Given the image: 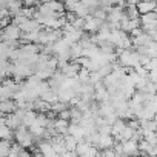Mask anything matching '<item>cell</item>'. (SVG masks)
Instances as JSON below:
<instances>
[{"mask_svg":"<svg viewBox=\"0 0 157 157\" xmlns=\"http://www.w3.org/2000/svg\"><path fill=\"white\" fill-rule=\"evenodd\" d=\"M63 5H65L66 13H75V10L78 6V0H65Z\"/></svg>","mask_w":157,"mask_h":157,"instance_id":"cell-17","label":"cell"},{"mask_svg":"<svg viewBox=\"0 0 157 157\" xmlns=\"http://www.w3.org/2000/svg\"><path fill=\"white\" fill-rule=\"evenodd\" d=\"M120 143V148H122V151L128 155V157H131V155H139V142L137 140H134V139H131V140H123V142H119Z\"/></svg>","mask_w":157,"mask_h":157,"instance_id":"cell-5","label":"cell"},{"mask_svg":"<svg viewBox=\"0 0 157 157\" xmlns=\"http://www.w3.org/2000/svg\"><path fill=\"white\" fill-rule=\"evenodd\" d=\"M23 6L26 8H39L40 6V0H23Z\"/></svg>","mask_w":157,"mask_h":157,"instance_id":"cell-20","label":"cell"},{"mask_svg":"<svg viewBox=\"0 0 157 157\" xmlns=\"http://www.w3.org/2000/svg\"><path fill=\"white\" fill-rule=\"evenodd\" d=\"M13 139H14V131L8 125L0 128V140H13Z\"/></svg>","mask_w":157,"mask_h":157,"instance_id":"cell-15","label":"cell"},{"mask_svg":"<svg viewBox=\"0 0 157 157\" xmlns=\"http://www.w3.org/2000/svg\"><path fill=\"white\" fill-rule=\"evenodd\" d=\"M148 78H149V82L155 83V82H157V69H154V71H149V72H148Z\"/></svg>","mask_w":157,"mask_h":157,"instance_id":"cell-22","label":"cell"},{"mask_svg":"<svg viewBox=\"0 0 157 157\" xmlns=\"http://www.w3.org/2000/svg\"><path fill=\"white\" fill-rule=\"evenodd\" d=\"M145 105H146V106H148V108L154 113V114H157V94H154V96H152V97H151V99L145 103Z\"/></svg>","mask_w":157,"mask_h":157,"instance_id":"cell-18","label":"cell"},{"mask_svg":"<svg viewBox=\"0 0 157 157\" xmlns=\"http://www.w3.org/2000/svg\"><path fill=\"white\" fill-rule=\"evenodd\" d=\"M17 157H33V152H29L28 148H20V151L16 154Z\"/></svg>","mask_w":157,"mask_h":157,"instance_id":"cell-21","label":"cell"},{"mask_svg":"<svg viewBox=\"0 0 157 157\" xmlns=\"http://www.w3.org/2000/svg\"><path fill=\"white\" fill-rule=\"evenodd\" d=\"M139 157H149V155H146V154H140Z\"/></svg>","mask_w":157,"mask_h":157,"instance_id":"cell-24","label":"cell"},{"mask_svg":"<svg viewBox=\"0 0 157 157\" xmlns=\"http://www.w3.org/2000/svg\"><path fill=\"white\" fill-rule=\"evenodd\" d=\"M17 109V103L13 99H0V114H13Z\"/></svg>","mask_w":157,"mask_h":157,"instance_id":"cell-7","label":"cell"},{"mask_svg":"<svg viewBox=\"0 0 157 157\" xmlns=\"http://www.w3.org/2000/svg\"><path fill=\"white\" fill-rule=\"evenodd\" d=\"M43 157H60V154H57V152H51V154H46V155H43Z\"/></svg>","mask_w":157,"mask_h":157,"instance_id":"cell-23","label":"cell"},{"mask_svg":"<svg viewBox=\"0 0 157 157\" xmlns=\"http://www.w3.org/2000/svg\"><path fill=\"white\" fill-rule=\"evenodd\" d=\"M6 8H8V11H10L11 16H16L23 8V0H11V2L6 3Z\"/></svg>","mask_w":157,"mask_h":157,"instance_id":"cell-11","label":"cell"},{"mask_svg":"<svg viewBox=\"0 0 157 157\" xmlns=\"http://www.w3.org/2000/svg\"><path fill=\"white\" fill-rule=\"evenodd\" d=\"M83 20H85L83 22V31L88 33V34H97L99 29L102 28L103 22H105V20H100L94 16H86Z\"/></svg>","mask_w":157,"mask_h":157,"instance_id":"cell-4","label":"cell"},{"mask_svg":"<svg viewBox=\"0 0 157 157\" xmlns=\"http://www.w3.org/2000/svg\"><path fill=\"white\" fill-rule=\"evenodd\" d=\"M75 152H77V155H80V157H97L99 155V149L93 143L85 140V139L77 143Z\"/></svg>","mask_w":157,"mask_h":157,"instance_id":"cell-2","label":"cell"},{"mask_svg":"<svg viewBox=\"0 0 157 157\" xmlns=\"http://www.w3.org/2000/svg\"><path fill=\"white\" fill-rule=\"evenodd\" d=\"M14 139L22 148H31L36 137L31 134V131L26 126H20V128L14 129Z\"/></svg>","mask_w":157,"mask_h":157,"instance_id":"cell-1","label":"cell"},{"mask_svg":"<svg viewBox=\"0 0 157 157\" xmlns=\"http://www.w3.org/2000/svg\"><path fill=\"white\" fill-rule=\"evenodd\" d=\"M68 134L69 136H72L75 140H83L85 139V131H83V128L78 125V123H71L69 122V126H68Z\"/></svg>","mask_w":157,"mask_h":157,"instance_id":"cell-9","label":"cell"},{"mask_svg":"<svg viewBox=\"0 0 157 157\" xmlns=\"http://www.w3.org/2000/svg\"><path fill=\"white\" fill-rule=\"evenodd\" d=\"M154 122H155V125H157V114H155V117H154Z\"/></svg>","mask_w":157,"mask_h":157,"instance_id":"cell-25","label":"cell"},{"mask_svg":"<svg viewBox=\"0 0 157 157\" xmlns=\"http://www.w3.org/2000/svg\"><path fill=\"white\" fill-rule=\"evenodd\" d=\"M77 157H80V155H77Z\"/></svg>","mask_w":157,"mask_h":157,"instance_id":"cell-26","label":"cell"},{"mask_svg":"<svg viewBox=\"0 0 157 157\" xmlns=\"http://www.w3.org/2000/svg\"><path fill=\"white\" fill-rule=\"evenodd\" d=\"M145 69L149 72V71H154V69H157V57H151L149 59V62L145 65Z\"/></svg>","mask_w":157,"mask_h":157,"instance_id":"cell-19","label":"cell"},{"mask_svg":"<svg viewBox=\"0 0 157 157\" xmlns=\"http://www.w3.org/2000/svg\"><path fill=\"white\" fill-rule=\"evenodd\" d=\"M78 2H80V0H78Z\"/></svg>","mask_w":157,"mask_h":157,"instance_id":"cell-27","label":"cell"},{"mask_svg":"<svg viewBox=\"0 0 157 157\" xmlns=\"http://www.w3.org/2000/svg\"><path fill=\"white\" fill-rule=\"evenodd\" d=\"M36 119H37V113L34 109H26L25 114H23V126L29 128L36 122Z\"/></svg>","mask_w":157,"mask_h":157,"instance_id":"cell-12","label":"cell"},{"mask_svg":"<svg viewBox=\"0 0 157 157\" xmlns=\"http://www.w3.org/2000/svg\"><path fill=\"white\" fill-rule=\"evenodd\" d=\"M2 33H3V42H17L22 39V29H20V26H17L14 23L6 25L2 29Z\"/></svg>","mask_w":157,"mask_h":157,"instance_id":"cell-3","label":"cell"},{"mask_svg":"<svg viewBox=\"0 0 157 157\" xmlns=\"http://www.w3.org/2000/svg\"><path fill=\"white\" fill-rule=\"evenodd\" d=\"M42 25L36 20V19H28L22 26H20V29H22V33H37V31H42Z\"/></svg>","mask_w":157,"mask_h":157,"instance_id":"cell-10","label":"cell"},{"mask_svg":"<svg viewBox=\"0 0 157 157\" xmlns=\"http://www.w3.org/2000/svg\"><path fill=\"white\" fill-rule=\"evenodd\" d=\"M68 126H69V120H65V119H60V117H56L52 119V128L56 129L57 134H68Z\"/></svg>","mask_w":157,"mask_h":157,"instance_id":"cell-8","label":"cell"},{"mask_svg":"<svg viewBox=\"0 0 157 157\" xmlns=\"http://www.w3.org/2000/svg\"><path fill=\"white\" fill-rule=\"evenodd\" d=\"M77 143H78V140H75L72 136H69V134H65L63 136V145H65V149L66 151H75Z\"/></svg>","mask_w":157,"mask_h":157,"instance_id":"cell-13","label":"cell"},{"mask_svg":"<svg viewBox=\"0 0 157 157\" xmlns=\"http://www.w3.org/2000/svg\"><path fill=\"white\" fill-rule=\"evenodd\" d=\"M82 54H83V46H82L80 43L71 45V60H72V62H75L77 59H80Z\"/></svg>","mask_w":157,"mask_h":157,"instance_id":"cell-14","label":"cell"},{"mask_svg":"<svg viewBox=\"0 0 157 157\" xmlns=\"http://www.w3.org/2000/svg\"><path fill=\"white\" fill-rule=\"evenodd\" d=\"M139 14H148V13H154L157 8V0H140V2L136 5Z\"/></svg>","mask_w":157,"mask_h":157,"instance_id":"cell-6","label":"cell"},{"mask_svg":"<svg viewBox=\"0 0 157 157\" xmlns=\"http://www.w3.org/2000/svg\"><path fill=\"white\" fill-rule=\"evenodd\" d=\"M65 109H68V103H63V102H56V103H52L51 105V113H54V114H60V113H63Z\"/></svg>","mask_w":157,"mask_h":157,"instance_id":"cell-16","label":"cell"}]
</instances>
